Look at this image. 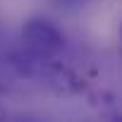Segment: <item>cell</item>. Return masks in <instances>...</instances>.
<instances>
[{
    "label": "cell",
    "instance_id": "cell-1",
    "mask_svg": "<svg viewBox=\"0 0 122 122\" xmlns=\"http://www.w3.org/2000/svg\"><path fill=\"white\" fill-rule=\"evenodd\" d=\"M22 50L36 60H53L65 50V34L48 17H29L22 26Z\"/></svg>",
    "mask_w": 122,
    "mask_h": 122
}]
</instances>
